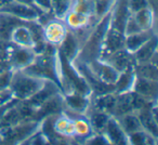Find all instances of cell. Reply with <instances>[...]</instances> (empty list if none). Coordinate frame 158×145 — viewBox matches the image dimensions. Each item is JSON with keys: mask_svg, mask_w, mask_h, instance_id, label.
Segmentation results:
<instances>
[{"mask_svg": "<svg viewBox=\"0 0 158 145\" xmlns=\"http://www.w3.org/2000/svg\"><path fill=\"white\" fill-rule=\"evenodd\" d=\"M24 72L44 80H52L60 86V57L57 48L46 44L39 53H36L35 60L25 67Z\"/></svg>", "mask_w": 158, "mask_h": 145, "instance_id": "6da1fadb", "label": "cell"}, {"mask_svg": "<svg viewBox=\"0 0 158 145\" xmlns=\"http://www.w3.org/2000/svg\"><path fill=\"white\" fill-rule=\"evenodd\" d=\"M110 27V13L107 12L103 16L98 19L92 28L90 29L84 40L77 57L73 62H80V63H91V62L99 60L100 51H101L103 40L105 38L106 31Z\"/></svg>", "mask_w": 158, "mask_h": 145, "instance_id": "7a4b0ae2", "label": "cell"}, {"mask_svg": "<svg viewBox=\"0 0 158 145\" xmlns=\"http://www.w3.org/2000/svg\"><path fill=\"white\" fill-rule=\"evenodd\" d=\"M44 79L33 76L23 69L12 70L9 90L12 97L18 101H26L42 87Z\"/></svg>", "mask_w": 158, "mask_h": 145, "instance_id": "3957f363", "label": "cell"}, {"mask_svg": "<svg viewBox=\"0 0 158 145\" xmlns=\"http://www.w3.org/2000/svg\"><path fill=\"white\" fill-rule=\"evenodd\" d=\"M40 128V121L34 119L23 120L6 128H0L2 144H24Z\"/></svg>", "mask_w": 158, "mask_h": 145, "instance_id": "277c9868", "label": "cell"}, {"mask_svg": "<svg viewBox=\"0 0 158 145\" xmlns=\"http://www.w3.org/2000/svg\"><path fill=\"white\" fill-rule=\"evenodd\" d=\"M42 29H44V38L46 44H51L55 48H59L68 31L67 26L63 22V20L56 18H52L47 23H44L42 25Z\"/></svg>", "mask_w": 158, "mask_h": 145, "instance_id": "5b68a950", "label": "cell"}, {"mask_svg": "<svg viewBox=\"0 0 158 145\" xmlns=\"http://www.w3.org/2000/svg\"><path fill=\"white\" fill-rule=\"evenodd\" d=\"M123 48H125V34L110 26L106 31L105 38L103 40L99 60L105 61L110 54Z\"/></svg>", "mask_w": 158, "mask_h": 145, "instance_id": "8992f818", "label": "cell"}, {"mask_svg": "<svg viewBox=\"0 0 158 145\" xmlns=\"http://www.w3.org/2000/svg\"><path fill=\"white\" fill-rule=\"evenodd\" d=\"M0 11L9 13L11 15H14L15 18L21 19L23 21H37L39 15L42 13L40 10H38L35 7L24 5V3L16 2L14 0H8L3 5V7L0 9Z\"/></svg>", "mask_w": 158, "mask_h": 145, "instance_id": "52a82bcc", "label": "cell"}, {"mask_svg": "<svg viewBox=\"0 0 158 145\" xmlns=\"http://www.w3.org/2000/svg\"><path fill=\"white\" fill-rule=\"evenodd\" d=\"M35 56L36 52L33 49L18 47L12 44L11 50L8 56V63L12 70L24 69L25 67L33 63Z\"/></svg>", "mask_w": 158, "mask_h": 145, "instance_id": "ba28073f", "label": "cell"}, {"mask_svg": "<svg viewBox=\"0 0 158 145\" xmlns=\"http://www.w3.org/2000/svg\"><path fill=\"white\" fill-rule=\"evenodd\" d=\"M64 107H65V104H64L63 93H56V94L47 99L44 103H41L38 106L33 119L37 121H41L46 117L61 114Z\"/></svg>", "mask_w": 158, "mask_h": 145, "instance_id": "9c48e42d", "label": "cell"}, {"mask_svg": "<svg viewBox=\"0 0 158 145\" xmlns=\"http://www.w3.org/2000/svg\"><path fill=\"white\" fill-rule=\"evenodd\" d=\"M63 113L72 118L75 129V144H85L86 141L92 135L93 132L88 118L84 114H77L64 108Z\"/></svg>", "mask_w": 158, "mask_h": 145, "instance_id": "30bf717a", "label": "cell"}, {"mask_svg": "<svg viewBox=\"0 0 158 145\" xmlns=\"http://www.w3.org/2000/svg\"><path fill=\"white\" fill-rule=\"evenodd\" d=\"M110 26L123 33L127 20L131 15L129 9V0H115L110 10Z\"/></svg>", "mask_w": 158, "mask_h": 145, "instance_id": "8fae6325", "label": "cell"}, {"mask_svg": "<svg viewBox=\"0 0 158 145\" xmlns=\"http://www.w3.org/2000/svg\"><path fill=\"white\" fill-rule=\"evenodd\" d=\"M52 126L54 131L60 136L64 138L68 144H75V129L73 120L68 115L62 112L53 116Z\"/></svg>", "mask_w": 158, "mask_h": 145, "instance_id": "7c38bea8", "label": "cell"}, {"mask_svg": "<svg viewBox=\"0 0 158 145\" xmlns=\"http://www.w3.org/2000/svg\"><path fill=\"white\" fill-rule=\"evenodd\" d=\"M105 62L110 66H113L119 74L123 72H127V70H133L134 66H135L133 53L129 52L125 48L110 54L105 60Z\"/></svg>", "mask_w": 158, "mask_h": 145, "instance_id": "4fadbf2b", "label": "cell"}, {"mask_svg": "<svg viewBox=\"0 0 158 145\" xmlns=\"http://www.w3.org/2000/svg\"><path fill=\"white\" fill-rule=\"evenodd\" d=\"M102 133L106 138L108 144L129 145L128 144V135L123 130L121 126L119 125V122L115 117L110 116Z\"/></svg>", "mask_w": 158, "mask_h": 145, "instance_id": "5bb4252c", "label": "cell"}, {"mask_svg": "<svg viewBox=\"0 0 158 145\" xmlns=\"http://www.w3.org/2000/svg\"><path fill=\"white\" fill-rule=\"evenodd\" d=\"M88 66L94 72V75L105 84L115 85L119 76V72L105 61L95 60L91 63H88Z\"/></svg>", "mask_w": 158, "mask_h": 145, "instance_id": "9a60e30c", "label": "cell"}, {"mask_svg": "<svg viewBox=\"0 0 158 145\" xmlns=\"http://www.w3.org/2000/svg\"><path fill=\"white\" fill-rule=\"evenodd\" d=\"M64 104L66 110L77 114H86L90 106V97L81 94V93L73 91V92L63 94Z\"/></svg>", "mask_w": 158, "mask_h": 145, "instance_id": "2e32d148", "label": "cell"}, {"mask_svg": "<svg viewBox=\"0 0 158 145\" xmlns=\"http://www.w3.org/2000/svg\"><path fill=\"white\" fill-rule=\"evenodd\" d=\"M136 94L149 100L157 101L158 97V80H151L135 76L132 90Z\"/></svg>", "mask_w": 158, "mask_h": 145, "instance_id": "e0dca14e", "label": "cell"}, {"mask_svg": "<svg viewBox=\"0 0 158 145\" xmlns=\"http://www.w3.org/2000/svg\"><path fill=\"white\" fill-rule=\"evenodd\" d=\"M139 117L142 128L158 139V125H157V105L152 107L143 108L135 112Z\"/></svg>", "mask_w": 158, "mask_h": 145, "instance_id": "ac0fdd59", "label": "cell"}, {"mask_svg": "<svg viewBox=\"0 0 158 145\" xmlns=\"http://www.w3.org/2000/svg\"><path fill=\"white\" fill-rule=\"evenodd\" d=\"M157 35H154L149 40L140 47L135 52H133V57L135 64L145 63V62H157Z\"/></svg>", "mask_w": 158, "mask_h": 145, "instance_id": "d6986e66", "label": "cell"}, {"mask_svg": "<svg viewBox=\"0 0 158 145\" xmlns=\"http://www.w3.org/2000/svg\"><path fill=\"white\" fill-rule=\"evenodd\" d=\"M81 47V42L72 31L68 29L65 38L57 48V51L68 61L73 62L77 57Z\"/></svg>", "mask_w": 158, "mask_h": 145, "instance_id": "ffe728a7", "label": "cell"}, {"mask_svg": "<svg viewBox=\"0 0 158 145\" xmlns=\"http://www.w3.org/2000/svg\"><path fill=\"white\" fill-rule=\"evenodd\" d=\"M62 90L59 87V85L55 84L52 80H44L42 87L33 95L31 97H29L28 100H26L31 105H33L34 107L37 108L41 103H44L47 99H49L52 95L56 94V93H61ZM63 93V92H62Z\"/></svg>", "mask_w": 158, "mask_h": 145, "instance_id": "44dd1931", "label": "cell"}, {"mask_svg": "<svg viewBox=\"0 0 158 145\" xmlns=\"http://www.w3.org/2000/svg\"><path fill=\"white\" fill-rule=\"evenodd\" d=\"M26 22L27 21H23L21 19L15 18L14 15L0 11V39L10 41V37L14 28L25 24Z\"/></svg>", "mask_w": 158, "mask_h": 145, "instance_id": "7402d4cb", "label": "cell"}, {"mask_svg": "<svg viewBox=\"0 0 158 145\" xmlns=\"http://www.w3.org/2000/svg\"><path fill=\"white\" fill-rule=\"evenodd\" d=\"M10 42L18 47H23V48H34L33 35H31V28L28 27V22L14 28L10 37Z\"/></svg>", "mask_w": 158, "mask_h": 145, "instance_id": "603a6c76", "label": "cell"}, {"mask_svg": "<svg viewBox=\"0 0 158 145\" xmlns=\"http://www.w3.org/2000/svg\"><path fill=\"white\" fill-rule=\"evenodd\" d=\"M116 97H117L116 92L103 93V94H99V95L91 94L90 105L112 116L113 110H114L115 107V103H116Z\"/></svg>", "mask_w": 158, "mask_h": 145, "instance_id": "cb8c5ba5", "label": "cell"}, {"mask_svg": "<svg viewBox=\"0 0 158 145\" xmlns=\"http://www.w3.org/2000/svg\"><path fill=\"white\" fill-rule=\"evenodd\" d=\"M136 24L141 28V31H151L154 29L156 31V10H154L152 7H147L140 11L132 13Z\"/></svg>", "mask_w": 158, "mask_h": 145, "instance_id": "d4e9b609", "label": "cell"}, {"mask_svg": "<svg viewBox=\"0 0 158 145\" xmlns=\"http://www.w3.org/2000/svg\"><path fill=\"white\" fill-rule=\"evenodd\" d=\"M85 115L88 118L89 123H90L94 133H102L108 119L110 118V115L106 114V113L102 112V110H98V108L93 107L91 105L89 106L88 110Z\"/></svg>", "mask_w": 158, "mask_h": 145, "instance_id": "484cf974", "label": "cell"}, {"mask_svg": "<svg viewBox=\"0 0 158 145\" xmlns=\"http://www.w3.org/2000/svg\"><path fill=\"white\" fill-rule=\"evenodd\" d=\"M154 35H157V31L151 29V31H141L132 35L125 36V49H127L131 53L135 52L142 44H144L147 40L151 39Z\"/></svg>", "mask_w": 158, "mask_h": 145, "instance_id": "4316f807", "label": "cell"}, {"mask_svg": "<svg viewBox=\"0 0 158 145\" xmlns=\"http://www.w3.org/2000/svg\"><path fill=\"white\" fill-rule=\"evenodd\" d=\"M115 118L117 119V121H118L119 125L121 126V128H123V130L126 132L127 135L143 129L135 112L128 113V114L121 115V116L115 117Z\"/></svg>", "mask_w": 158, "mask_h": 145, "instance_id": "83f0119b", "label": "cell"}, {"mask_svg": "<svg viewBox=\"0 0 158 145\" xmlns=\"http://www.w3.org/2000/svg\"><path fill=\"white\" fill-rule=\"evenodd\" d=\"M134 74L135 76L145 79L158 80V67L157 62L149 61L145 63L135 64L134 66Z\"/></svg>", "mask_w": 158, "mask_h": 145, "instance_id": "f1b7e54d", "label": "cell"}, {"mask_svg": "<svg viewBox=\"0 0 158 145\" xmlns=\"http://www.w3.org/2000/svg\"><path fill=\"white\" fill-rule=\"evenodd\" d=\"M134 79H135L134 69L120 72L116 82H115V92L123 93V92H128V91H131Z\"/></svg>", "mask_w": 158, "mask_h": 145, "instance_id": "f546056e", "label": "cell"}, {"mask_svg": "<svg viewBox=\"0 0 158 145\" xmlns=\"http://www.w3.org/2000/svg\"><path fill=\"white\" fill-rule=\"evenodd\" d=\"M128 144L132 145H155L157 144V138L151 133L141 129L131 134H128Z\"/></svg>", "mask_w": 158, "mask_h": 145, "instance_id": "4dcf8cb0", "label": "cell"}, {"mask_svg": "<svg viewBox=\"0 0 158 145\" xmlns=\"http://www.w3.org/2000/svg\"><path fill=\"white\" fill-rule=\"evenodd\" d=\"M69 10L86 15L97 16L94 0H73Z\"/></svg>", "mask_w": 158, "mask_h": 145, "instance_id": "1f68e13d", "label": "cell"}, {"mask_svg": "<svg viewBox=\"0 0 158 145\" xmlns=\"http://www.w3.org/2000/svg\"><path fill=\"white\" fill-rule=\"evenodd\" d=\"M52 2V13L56 19L63 20L65 14L69 11L73 0H51Z\"/></svg>", "mask_w": 158, "mask_h": 145, "instance_id": "d6a6232c", "label": "cell"}, {"mask_svg": "<svg viewBox=\"0 0 158 145\" xmlns=\"http://www.w3.org/2000/svg\"><path fill=\"white\" fill-rule=\"evenodd\" d=\"M115 0H94L95 3V14L97 18H101L104 14L110 12V8L113 7Z\"/></svg>", "mask_w": 158, "mask_h": 145, "instance_id": "836d02e7", "label": "cell"}, {"mask_svg": "<svg viewBox=\"0 0 158 145\" xmlns=\"http://www.w3.org/2000/svg\"><path fill=\"white\" fill-rule=\"evenodd\" d=\"M139 31H141V28L139 27V25L136 24L135 20H134L133 15L129 16V19L127 20V23H126L125 25V29H123V34H125V36L127 35H132V34H135V33H139Z\"/></svg>", "mask_w": 158, "mask_h": 145, "instance_id": "e575fe53", "label": "cell"}, {"mask_svg": "<svg viewBox=\"0 0 158 145\" xmlns=\"http://www.w3.org/2000/svg\"><path fill=\"white\" fill-rule=\"evenodd\" d=\"M147 7H151L147 0H129V9L131 13H135Z\"/></svg>", "mask_w": 158, "mask_h": 145, "instance_id": "d590c367", "label": "cell"}, {"mask_svg": "<svg viewBox=\"0 0 158 145\" xmlns=\"http://www.w3.org/2000/svg\"><path fill=\"white\" fill-rule=\"evenodd\" d=\"M24 144H48V141H47V138L44 135L40 129L38 130L37 132L33 134L29 139H27V141L24 143Z\"/></svg>", "mask_w": 158, "mask_h": 145, "instance_id": "8d00e7d4", "label": "cell"}, {"mask_svg": "<svg viewBox=\"0 0 158 145\" xmlns=\"http://www.w3.org/2000/svg\"><path fill=\"white\" fill-rule=\"evenodd\" d=\"M12 77V70H5V72H0V92L9 89L10 80Z\"/></svg>", "mask_w": 158, "mask_h": 145, "instance_id": "74e56055", "label": "cell"}, {"mask_svg": "<svg viewBox=\"0 0 158 145\" xmlns=\"http://www.w3.org/2000/svg\"><path fill=\"white\" fill-rule=\"evenodd\" d=\"M36 8L41 12H52V2L51 0H34Z\"/></svg>", "mask_w": 158, "mask_h": 145, "instance_id": "f35d334b", "label": "cell"}, {"mask_svg": "<svg viewBox=\"0 0 158 145\" xmlns=\"http://www.w3.org/2000/svg\"><path fill=\"white\" fill-rule=\"evenodd\" d=\"M9 69H11V67H10V65H9V63H8V61L0 59V72H5V70H9Z\"/></svg>", "mask_w": 158, "mask_h": 145, "instance_id": "ab89813d", "label": "cell"}, {"mask_svg": "<svg viewBox=\"0 0 158 145\" xmlns=\"http://www.w3.org/2000/svg\"><path fill=\"white\" fill-rule=\"evenodd\" d=\"M16 2H21V3H24V5H27V6H31V7H35V3H34V0H14Z\"/></svg>", "mask_w": 158, "mask_h": 145, "instance_id": "60d3db41", "label": "cell"}, {"mask_svg": "<svg viewBox=\"0 0 158 145\" xmlns=\"http://www.w3.org/2000/svg\"><path fill=\"white\" fill-rule=\"evenodd\" d=\"M149 2V5H151V7L153 8L154 10H156V8H157V0H147Z\"/></svg>", "mask_w": 158, "mask_h": 145, "instance_id": "b9f144b4", "label": "cell"}, {"mask_svg": "<svg viewBox=\"0 0 158 145\" xmlns=\"http://www.w3.org/2000/svg\"><path fill=\"white\" fill-rule=\"evenodd\" d=\"M7 1H8V0H0V9L3 7V5H5Z\"/></svg>", "mask_w": 158, "mask_h": 145, "instance_id": "7bdbcfd3", "label": "cell"}, {"mask_svg": "<svg viewBox=\"0 0 158 145\" xmlns=\"http://www.w3.org/2000/svg\"><path fill=\"white\" fill-rule=\"evenodd\" d=\"M0 144H2V139H1V134H0Z\"/></svg>", "mask_w": 158, "mask_h": 145, "instance_id": "ee69618b", "label": "cell"}]
</instances>
